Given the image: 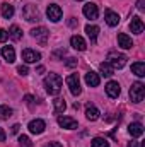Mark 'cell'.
<instances>
[{
  "label": "cell",
  "mask_w": 145,
  "mask_h": 147,
  "mask_svg": "<svg viewBox=\"0 0 145 147\" xmlns=\"http://www.w3.org/2000/svg\"><path fill=\"white\" fill-rule=\"evenodd\" d=\"M85 116H87V120H91V121H94V120H97L99 118V110L94 106V105H87V108H85Z\"/></svg>",
  "instance_id": "20"
},
{
  "label": "cell",
  "mask_w": 145,
  "mask_h": 147,
  "mask_svg": "<svg viewBox=\"0 0 145 147\" xmlns=\"http://www.w3.org/2000/svg\"><path fill=\"white\" fill-rule=\"evenodd\" d=\"M119 92H121V89H119V84L118 82H114V80H111L106 84V94H108L109 98H118L119 96Z\"/></svg>",
  "instance_id": "12"
},
{
  "label": "cell",
  "mask_w": 145,
  "mask_h": 147,
  "mask_svg": "<svg viewBox=\"0 0 145 147\" xmlns=\"http://www.w3.org/2000/svg\"><path fill=\"white\" fill-rule=\"evenodd\" d=\"M19 146L21 147H33V142L28 135H21L19 137Z\"/></svg>",
  "instance_id": "28"
},
{
  "label": "cell",
  "mask_w": 145,
  "mask_h": 147,
  "mask_svg": "<svg viewBox=\"0 0 145 147\" xmlns=\"http://www.w3.org/2000/svg\"><path fill=\"white\" fill-rule=\"evenodd\" d=\"M9 39V33L5 29H0V43H5Z\"/></svg>",
  "instance_id": "30"
},
{
  "label": "cell",
  "mask_w": 145,
  "mask_h": 147,
  "mask_svg": "<svg viewBox=\"0 0 145 147\" xmlns=\"http://www.w3.org/2000/svg\"><path fill=\"white\" fill-rule=\"evenodd\" d=\"M28 128H29V132H31V134H43V132H44V128H46V123H44L43 120L36 118V120L29 121Z\"/></svg>",
  "instance_id": "10"
},
{
  "label": "cell",
  "mask_w": 145,
  "mask_h": 147,
  "mask_svg": "<svg viewBox=\"0 0 145 147\" xmlns=\"http://www.w3.org/2000/svg\"><path fill=\"white\" fill-rule=\"evenodd\" d=\"M31 34H33V38L36 39L39 45H46V41H48V36H50V33H48V29L46 28H36V29H33L31 31Z\"/></svg>",
  "instance_id": "5"
},
{
  "label": "cell",
  "mask_w": 145,
  "mask_h": 147,
  "mask_svg": "<svg viewBox=\"0 0 145 147\" xmlns=\"http://www.w3.org/2000/svg\"><path fill=\"white\" fill-rule=\"evenodd\" d=\"M67 86H68V89H70V92L73 96H79L80 91H82L80 89V79H79L77 74H72V75L67 77Z\"/></svg>",
  "instance_id": "4"
},
{
  "label": "cell",
  "mask_w": 145,
  "mask_h": 147,
  "mask_svg": "<svg viewBox=\"0 0 145 147\" xmlns=\"http://www.w3.org/2000/svg\"><path fill=\"white\" fill-rule=\"evenodd\" d=\"M22 14H24L26 21H29V22L39 21V12H38V9L34 7V5H26L24 10H22Z\"/></svg>",
  "instance_id": "8"
},
{
  "label": "cell",
  "mask_w": 145,
  "mask_h": 147,
  "mask_svg": "<svg viewBox=\"0 0 145 147\" xmlns=\"http://www.w3.org/2000/svg\"><path fill=\"white\" fill-rule=\"evenodd\" d=\"M2 16L5 19H10L14 16V7L10 3H2Z\"/></svg>",
  "instance_id": "26"
},
{
  "label": "cell",
  "mask_w": 145,
  "mask_h": 147,
  "mask_svg": "<svg viewBox=\"0 0 145 147\" xmlns=\"http://www.w3.org/2000/svg\"><path fill=\"white\" fill-rule=\"evenodd\" d=\"M99 82H101V79H99V75L96 72H87L85 74V84L87 86H91V87H97L99 86Z\"/></svg>",
  "instance_id": "15"
},
{
  "label": "cell",
  "mask_w": 145,
  "mask_h": 147,
  "mask_svg": "<svg viewBox=\"0 0 145 147\" xmlns=\"http://www.w3.org/2000/svg\"><path fill=\"white\" fill-rule=\"evenodd\" d=\"M65 65H67V67H75V65H77V58H68V60L65 62Z\"/></svg>",
  "instance_id": "32"
},
{
  "label": "cell",
  "mask_w": 145,
  "mask_h": 147,
  "mask_svg": "<svg viewBox=\"0 0 145 147\" xmlns=\"http://www.w3.org/2000/svg\"><path fill=\"white\" fill-rule=\"evenodd\" d=\"M70 45H72V48H75V50H79V51H84L85 48H87V45H85V41H84V38L82 36H72V39H70Z\"/></svg>",
  "instance_id": "17"
},
{
  "label": "cell",
  "mask_w": 145,
  "mask_h": 147,
  "mask_svg": "<svg viewBox=\"0 0 145 147\" xmlns=\"http://www.w3.org/2000/svg\"><path fill=\"white\" fill-rule=\"evenodd\" d=\"M92 147H109V144H108L106 139H103V137H96V139L92 140Z\"/></svg>",
  "instance_id": "27"
},
{
  "label": "cell",
  "mask_w": 145,
  "mask_h": 147,
  "mask_svg": "<svg viewBox=\"0 0 145 147\" xmlns=\"http://www.w3.org/2000/svg\"><path fill=\"white\" fill-rule=\"evenodd\" d=\"M99 70H101V74H103L104 77H111V75L114 74V69H113V67L109 65L108 62H104V63H101V65H99Z\"/></svg>",
  "instance_id": "25"
},
{
  "label": "cell",
  "mask_w": 145,
  "mask_h": 147,
  "mask_svg": "<svg viewBox=\"0 0 145 147\" xmlns=\"http://www.w3.org/2000/svg\"><path fill=\"white\" fill-rule=\"evenodd\" d=\"M104 17H106V22H108L111 28H114V26H118V22H119V16L116 14V12H113V10H106V14H104Z\"/></svg>",
  "instance_id": "19"
},
{
  "label": "cell",
  "mask_w": 145,
  "mask_h": 147,
  "mask_svg": "<svg viewBox=\"0 0 145 147\" xmlns=\"http://www.w3.org/2000/svg\"><path fill=\"white\" fill-rule=\"evenodd\" d=\"M145 96V86L142 82H133L132 87H130V99L133 103H142Z\"/></svg>",
  "instance_id": "3"
},
{
  "label": "cell",
  "mask_w": 145,
  "mask_h": 147,
  "mask_svg": "<svg viewBox=\"0 0 145 147\" xmlns=\"http://www.w3.org/2000/svg\"><path fill=\"white\" fill-rule=\"evenodd\" d=\"M44 72V67H38V74H43Z\"/></svg>",
  "instance_id": "39"
},
{
  "label": "cell",
  "mask_w": 145,
  "mask_h": 147,
  "mask_svg": "<svg viewBox=\"0 0 145 147\" xmlns=\"http://www.w3.org/2000/svg\"><path fill=\"white\" fill-rule=\"evenodd\" d=\"M44 147H63L62 144H58V142H50L48 146H44Z\"/></svg>",
  "instance_id": "35"
},
{
  "label": "cell",
  "mask_w": 145,
  "mask_h": 147,
  "mask_svg": "<svg viewBox=\"0 0 145 147\" xmlns=\"http://www.w3.org/2000/svg\"><path fill=\"white\" fill-rule=\"evenodd\" d=\"M0 142H5V132L0 128Z\"/></svg>",
  "instance_id": "36"
},
{
  "label": "cell",
  "mask_w": 145,
  "mask_h": 147,
  "mask_svg": "<svg viewBox=\"0 0 145 147\" xmlns=\"http://www.w3.org/2000/svg\"><path fill=\"white\" fill-rule=\"evenodd\" d=\"M126 55L123 53H116V51H109L108 53V63L113 69H123L126 65Z\"/></svg>",
  "instance_id": "2"
},
{
  "label": "cell",
  "mask_w": 145,
  "mask_h": 147,
  "mask_svg": "<svg viewBox=\"0 0 145 147\" xmlns=\"http://www.w3.org/2000/svg\"><path fill=\"white\" fill-rule=\"evenodd\" d=\"M24 101H26V105H28V106H33V101H34V98L28 94V96H24Z\"/></svg>",
  "instance_id": "33"
},
{
  "label": "cell",
  "mask_w": 145,
  "mask_h": 147,
  "mask_svg": "<svg viewBox=\"0 0 145 147\" xmlns=\"http://www.w3.org/2000/svg\"><path fill=\"white\" fill-rule=\"evenodd\" d=\"M132 72L135 74V75H138V77H144L145 75V63L144 62H135L132 65Z\"/></svg>",
  "instance_id": "23"
},
{
  "label": "cell",
  "mask_w": 145,
  "mask_h": 147,
  "mask_svg": "<svg viewBox=\"0 0 145 147\" xmlns=\"http://www.w3.org/2000/svg\"><path fill=\"white\" fill-rule=\"evenodd\" d=\"M22 60L26 62V63H36L41 60V55L34 51V50H31V48H26L24 51H22Z\"/></svg>",
  "instance_id": "7"
},
{
  "label": "cell",
  "mask_w": 145,
  "mask_h": 147,
  "mask_svg": "<svg viewBox=\"0 0 145 147\" xmlns=\"http://www.w3.org/2000/svg\"><path fill=\"white\" fill-rule=\"evenodd\" d=\"M128 147H138V142H137V140H132V142L128 144Z\"/></svg>",
  "instance_id": "38"
},
{
  "label": "cell",
  "mask_w": 145,
  "mask_h": 147,
  "mask_svg": "<svg viewBox=\"0 0 145 147\" xmlns=\"http://www.w3.org/2000/svg\"><path fill=\"white\" fill-rule=\"evenodd\" d=\"M130 29H132V33H135V34H140V33L144 31V22H142V19H140L138 16L132 17V21H130Z\"/></svg>",
  "instance_id": "13"
},
{
  "label": "cell",
  "mask_w": 145,
  "mask_h": 147,
  "mask_svg": "<svg viewBox=\"0 0 145 147\" xmlns=\"http://www.w3.org/2000/svg\"><path fill=\"white\" fill-rule=\"evenodd\" d=\"M85 33H87V36L91 38L92 43H96L97 34H99V28H97V26H91V24H87V26H85Z\"/></svg>",
  "instance_id": "22"
},
{
  "label": "cell",
  "mask_w": 145,
  "mask_h": 147,
  "mask_svg": "<svg viewBox=\"0 0 145 147\" xmlns=\"http://www.w3.org/2000/svg\"><path fill=\"white\" fill-rule=\"evenodd\" d=\"M118 45H119L123 50H130V48L133 46V41H132V38L128 36V34L119 33V34H118Z\"/></svg>",
  "instance_id": "14"
},
{
  "label": "cell",
  "mask_w": 145,
  "mask_h": 147,
  "mask_svg": "<svg viewBox=\"0 0 145 147\" xmlns=\"http://www.w3.org/2000/svg\"><path fill=\"white\" fill-rule=\"evenodd\" d=\"M144 3H145V0H138V2H137V9H138V10H144V7H145Z\"/></svg>",
  "instance_id": "34"
},
{
  "label": "cell",
  "mask_w": 145,
  "mask_h": 147,
  "mask_svg": "<svg viewBox=\"0 0 145 147\" xmlns=\"http://www.w3.org/2000/svg\"><path fill=\"white\" fill-rule=\"evenodd\" d=\"M19 128H21V127H19L17 123H15V125L12 127V134H17V132H19Z\"/></svg>",
  "instance_id": "37"
},
{
  "label": "cell",
  "mask_w": 145,
  "mask_h": 147,
  "mask_svg": "<svg viewBox=\"0 0 145 147\" xmlns=\"http://www.w3.org/2000/svg\"><path fill=\"white\" fill-rule=\"evenodd\" d=\"M58 125H60L62 128L73 130V128H77V120H73L70 116H60V118H58Z\"/></svg>",
  "instance_id": "11"
},
{
  "label": "cell",
  "mask_w": 145,
  "mask_h": 147,
  "mask_svg": "<svg viewBox=\"0 0 145 147\" xmlns=\"http://www.w3.org/2000/svg\"><path fill=\"white\" fill-rule=\"evenodd\" d=\"M9 38L10 39H14V41H19L21 38H22V31L19 29V26H10V29H9Z\"/></svg>",
  "instance_id": "24"
},
{
  "label": "cell",
  "mask_w": 145,
  "mask_h": 147,
  "mask_svg": "<svg viewBox=\"0 0 145 147\" xmlns=\"http://www.w3.org/2000/svg\"><path fill=\"white\" fill-rule=\"evenodd\" d=\"M17 72L21 74V75H28L29 74V69L26 65H21V67H17Z\"/></svg>",
  "instance_id": "31"
},
{
  "label": "cell",
  "mask_w": 145,
  "mask_h": 147,
  "mask_svg": "<svg viewBox=\"0 0 145 147\" xmlns=\"http://www.w3.org/2000/svg\"><path fill=\"white\" fill-rule=\"evenodd\" d=\"M2 57L9 62V63H14L15 62V51L12 46H3L2 48Z\"/></svg>",
  "instance_id": "18"
},
{
  "label": "cell",
  "mask_w": 145,
  "mask_h": 147,
  "mask_svg": "<svg viewBox=\"0 0 145 147\" xmlns=\"http://www.w3.org/2000/svg\"><path fill=\"white\" fill-rule=\"evenodd\" d=\"M9 116H12V110H10L9 106H0V118L5 120V118H9Z\"/></svg>",
  "instance_id": "29"
},
{
  "label": "cell",
  "mask_w": 145,
  "mask_h": 147,
  "mask_svg": "<svg viewBox=\"0 0 145 147\" xmlns=\"http://www.w3.org/2000/svg\"><path fill=\"white\" fill-rule=\"evenodd\" d=\"M65 110H67V103H65V99L56 98V99L53 101V111H55L56 115H60V113H63Z\"/></svg>",
  "instance_id": "21"
},
{
  "label": "cell",
  "mask_w": 145,
  "mask_h": 147,
  "mask_svg": "<svg viewBox=\"0 0 145 147\" xmlns=\"http://www.w3.org/2000/svg\"><path fill=\"white\" fill-rule=\"evenodd\" d=\"M62 86H63V80L58 74H50L46 79H44V87H46V92L51 94V96H56L60 91H62Z\"/></svg>",
  "instance_id": "1"
},
{
  "label": "cell",
  "mask_w": 145,
  "mask_h": 147,
  "mask_svg": "<svg viewBox=\"0 0 145 147\" xmlns=\"http://www.w3.org/2000/svg\"><path fill=\"white\" fill-rule=\"evenodd\" d=\"M46 16H48L50 21L58 22V21L62 19V9H60L56 3H51V5H48V9H46Z\"/></svg>",
  "instance_id": "6"
},
{
  "label": "cell",
  "mask_w": 145,
  "mask_h": 147,
  "mask_svg": "<svg viewBox=\"0 0 145 147\" xmlns=\"http://www.w3.org/2000/svg\"><path fill=\"white\" fill-rule=\"evenodd\" d=\"M82 12H84V16H85L87 19H91V21L97 19V16H99V10H97V5H96V3H85L84 9H82Z\"/></svg>",
  "instance_id": "9"
},
{
  "label": "cell",
  "mask_w": 145,
  "mask_h": 147,
  "mask_svg": "<svg viewBox=\"0 0 145 147\" xmlns=\"http://www.w3.org/2000/svg\"><path fill=\"white\" fill-rule=\"evenodd\" d=\"M128 132H130L132 137H142L144 135V125L138 123V121H135V123H132L128 127Z\"/></svg>",
  "instance_id": "16"
}]
</instances>
